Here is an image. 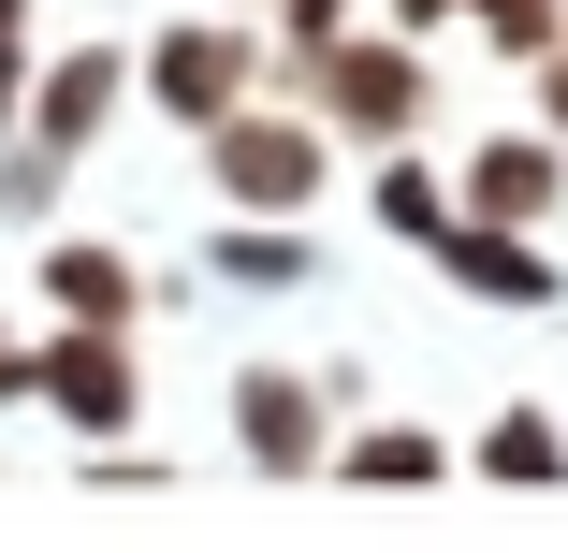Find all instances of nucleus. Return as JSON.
Masks as SVG:
<instances>
[{
    "label": "nucleus",
    "instance_id": "obj_1",
    "mask_svg": "<svg viewBox=\"0 0 568 553\" xmlns=\"http://www.w3.org/2000/svg\"><path fill=\"white\" fill-rule=\"evenodd\" d=\"M190 146H204V190H219V218H321V204H335V132L306 117L292 88L219 102V117H204Z\"/></svg>",
    "mask_w": 568,
    "mask_h": 553
},
{
    "label": "nucleus",
    "instance_id": "obj_2",
    "mask_svg": "<svg viewBox=\"0 0 568 553\" xmlns=\"http://www.w3.org/2000/svg\"><path fill=\"white\" fill-rule=\"evenodd\" d=\"M292 102H306L335 146H423V132H437V44H408V30L365 16V30H335V44L306 59Z\"/></svg>",
    "mask_w": 568,
    "mask_h": 553
},
{
    "label": "nucleus",
    "instance_id": "obj_3",
    "mask_svg": "<svg viewBox=\"0 0 568 553\" xmlns=\"http://www.w3.org/2000/svg\"><path fill=\"white\" fill-rule=\"evenodd\" d=\"M219 422H234L248 481H321L335 422H351V365H234L219 379Z\"/></svg>",
    "mask_w": 568,
    "mask_h": 553
},
{
    "label": "nucleus",
    "instance_id": "obj_4",
    "mask_svg": "<svg viewBox=\"0 0 568 553\" xmlns=\"http://www.w3.org/2000/svg\"><path fill=\"white\" fill-rule=\"evenodd\" d=\"M30 408H59L88 452H118V437L146 422V350H132V320H44V350H30Z\"/></svg>",
    "mask_w": 568,
    "mask_h": 553
},
{
    "label": "nucleus",
    "instance_id": "obj_5",
    "mask_svg": "<svg viewBox=\"0 0 568 553\" xmlns=\"http://www.w3.org/2000/svg\"><path fill=\"white\" fill-rule=\"evenodd\" d=\"M132 88L161 102L175 132H204L219 102H248V88H263V30H248V16H219V0H204V16H161V30L132 44Z\"/></svg>",
    "mask_w": 568,
    "mask_h": 553
},
{
    "label": "nucleus",
    "instance_id": "obj_6",
    "mask_svg": "<svg viewBox=\"0 0 568 553\" xmlns=\"http://www.w3.org/2000/svg\"><path fill=\"white\" fill-rule=\"evenodd\" d=\"M423 263L467 291V306H510V320H539V306H568V263L539 248V234H510V218H467L452 204L437 234H423Z\"/></svg>",
    "mask_w": 568,
    "mask_h": 553
},
{
    "label": "nucleus",
    "instance_id": "obj_7",
    "mask_svg": "<svg viewBox=\"0 0 568 553\" xmlns=\"http://www.w3.org/2000/svg\"><path fill=\"white\" fill-rule=\"evenodd\" d=\"M118 102H132V44H59V59H30L16 132H30V146H59V161H88L102 132H118Z\"/></svg>",
    "mask_w": 568,
    "mask_h": 553
},
{
    "label": "nucleus",
    "instance_id": "obj_8",
    "mask_svg": "<svg viewBox=\"0 0 568 553\" xmlns=\"http://www.w3.org/2000/svg\"><path fill=\"white\" fill-rule=\"evenodd\" d=\"M452 204L467 218H510V234H554L568 218V146L525 117V132H481L467 161H452Z\"/></svg>",
    "mask_w": 568,
    "mask_h": 553
},
{
    "label": "nucleus",
    "instance_id": "obj_9",
    "mask_svg": "<svg viewBox=\"0 0 568 553\" xmlns=\"http://www.w3.org/2000/svg\"><path fill=\"white\" fill-rule=\"evenodd\" d=\"M44 320H146V263L118 234H44Z\"/></svg>",
    "mask_w": 568,
    "mask_h": 553
},
{
    "label": "nucleus",
    "instance_id": "obj_10",
    "mask_svg": "<svg viewBox=\"0 0 568 553\" xmlns=\"http://www.w3.org/2000/svg\"><path fill=\"white\" fill-rule=\"evenodd\" d=\"M321 481L335 495H423V481H452V437L437 422H335Z\"/></svg>",
    "mask_w": 568,
    "mask_h": 553
},
{
    "label": "nucleus",
    "instance_id": "obj_11",
    "mask_svg": "<svg viewBox=\"0 0 568 553\" xmlns=\"http://www.w3.org/2000/svg\"><path fill=\"white\" fill-rule=\"evenodd\" d=\"M204 277L277 306V291H306V277H321V248H306V218H219V234H204Z\"/></svg>",
    "mask_w": 568,
    "mask_h": 553
},
{
    "label": "nucleus",
    "instance_id": "obj_12",
    "mask_svg": "<svg viewBox=\"0 0 568 553\" xmlns=\"http://www.w3.org/2000/svg\"><path fill=\"white\" fill-rule=\"evenodd\" d=\"M452 467H467V481H496V495H554V481H568V422H554V408H496Z\"/></svg>",
    "mask_w": 568,
    "mask_h": 553
},
{
    "label": "nucleus",
    "instance_id": "obj_13",
    "mask_svg": "<svg viewBox=\"0 0 568 553\" xmlns=\"http://www.w3.org/2000/svg\"><path fill=\"white\" fill-rule=\"evenodd\" d=\"M365 161H379V175H365V218H379L394 248H423L437 218H452V175H437V132H423V146H365Z\"/></svg>",
    "mask_w": 568,
    "mask_h": 553
},
{
    "label": "nucleus",
    "instance_id": "obj_14",
    "mask_svg": "<svg viewBox=\"0 0 568 553\" xmlns=\"http://www.w3.org/2000/svg\"><path fill=\"white\" fill-rule=\"evenodd\" d=\"M59 190H73V161H59V146L0 132V218H16V234H30V218H59Z\"/></svg>",
    "mask_w": 568,
    "mask_h": 553
},
{
    "label": "nucleus",
    "instance_id": "obj_15",
    "mask_svg": "<svg viewBox=\"0 0 568 553\" xmlns=\"http://www.w3.org/2000/svg\"><path fill=\"white\" fill-rule=\"evenodd\" d=\"M467 30H481L496 59H539V44L568 30V0H467Z\"/></svg>",
    "mask_w": 568,
    "mask_h": 553
},
{
    "label": "nucleus",
    "instance_id": "obj_16",
    "mask_svg": "<svg viewBox=\"0 0 568 553\" xmlns=\"http://www.w3.org/2000/svg\"><path fill=\"white\" fill-rule=\"evenodd\" d=\"M30 59H44L30 44V0H0V132H16V102H30Z\"/></svg>",
    "mask_w": 568,
    "mask_h": 553
},
{
    "label": "nucleus",
    "instance_id": "obj_17",
    "mask_svg": "<svg viewBox=\"0 0 568 553\" xmlns=\"http://www.w3.org/2000/svg\"><path fill=\"white\" fill-rule=\"evenodd\" d=\"M525 88H539V132H568V30H554V44L525 59Z\"/></svg>",
    "mask_w": 568,
    "mask_h": 553
},
{
    "label": "nucleus",
    "instance_id": "obj_18",
    "mask_svg": "<svg viewBox=\"0 0 568 553\" xmlns=\"http://www.w3.org/2000/svg\"><path fill=\"white\" fill-rule=\"evenodd\" d=\"M452 16H467V0H379V30H408V44H437Z\"/></svg>",
    "mask_w": 568,
    "mask_h": 553
},
{
    "label": "nucleus",
    "instance_id": "obj_19",
    "mask_svg": "<svg viewBox=\"0 0 568 553\" xmlns=\"http://www.w3.org/2000/svg\"><path fill=\"white\" fill-rule=\"evenodd\" d=\"M219 16H263V0H219Z\"/></svg>",
    "mask_w": 568,
    "mask_h": 553
}]
</instances>
